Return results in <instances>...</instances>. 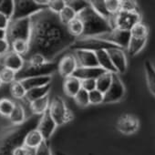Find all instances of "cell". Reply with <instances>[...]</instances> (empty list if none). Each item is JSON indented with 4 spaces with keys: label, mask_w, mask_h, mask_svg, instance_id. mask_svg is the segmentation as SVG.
Listing matches in <instances>:
<instances>
[{
    "label": "cell",
    "mask_w": 155,
    "mask_h": 155,
    "mask_svg": "<svg viewBox=\"0 0 155 155\" xmlns=\"http://www.w3.org/2000/svg\"><path fill=\"white\" fill-rule=\"evenodd\" d=\"M15 107V102L8 98L0 99V115L8 118Z\"/></svg>",
    "instance_id": "cell-33"
},
{
    "label": "cell",
    "mask_w": 155,
    "mask_h": 155,
    "mask_svg": "<svg viewBox=\"0 0 155 155\" xmlns=\"http://www.w3.org/2000/svg\"><path fill=\"white\" fill-rule=\"evenodd\" d=\"M70 48L73 50H90V51L96 52L102 49L109 50L112 48H120L99 38L82 37V38H76L75 42L70 47Z\"/></svg>",
    "instance_id": "cell-6"
},
{
    "label": "cell",
    "mask_w": 155,
    "mask_h": 155,
    "mask_svg": "<svg viewBox=\"0 0 155 155\" xmlns=\"http://www.w3.org/2000/svg\"><path fill=\"white\" fill-rule=\"evenodd\" d=\"M141 20V16L139 11H133V12H127L120 10L117 14L113 15L110 21V24L112 28L122 29V30H129L130 29L138 23H140Z\"/></svg>",
    "instance_id": "cell-8"
},
{
    "label": "cell",
    "mask_w": 155,
    "mask_h": 155,
    "mask_svg": "<svg viewBox=\"0 0 155 155\" xmlns=\"http://www.w3.org/2000/svg\"><path fill=\"white\" fill-rule=\"evenodd\" d=\"M10 93L15 100L21 101V100H25L27 90L24 88L21 81H15L12 84H10Z\"/></svg>",
    "instance_id": "cell-31"
},
{
    "label": "cell",
    "mask_w": 155,
    "mask_h": 155,
    "mask_svg": "<svg viewBox=\"0 0 155 155\" xmlns=\"http://www.w3.org/2000/svg\"><path fill=\"white\" fill-rule=\"evenodd\" d=\"M66 7V1L64 0H49L48 8L56 14H59Z\"/></svg>",
    "instance_id": "cell-40"
},
{
    "label": "cell",
    "mask_w": 155,
    "mask_h": 155,
    "mask_svg": "<svg viewBox=\"0 0 155 155\" xmlns=\"http://www.w3.org/2000/svg\"><path fill=\"white\" fill-rule=\"evenodd\" d=\"M76 104L81 107V108H86L90 105V99H89V92L84 91V90H81L79 92L76 94V96L73 98Z\"/></svg>",
    "instance_id": "cell-38"
},
{
    "label": "cell",
    "mask_w": 155,
    "mask_h": 155,
    "mask_svg": "<svg viewBox=\"0 0 155 155\" xmlns=\"http://www.w3.org/2000/svg\"><path fill=\"white\" fill-rule=\"evenodd\" d=\"M9 23H10V19H8L6 16L0 13V29L7 30Z\"/></svg>",
    "instance_id": "cell-48"
},
{
    "label": "cell",
    "mask_w": 155,
    "mask_h": 155,
    "mask_svg": "<svg viewBox=\"0 0 155 155\" xmlns=\"http://www.w3.org/2000/svg\"><path fill=\"white\" fill-rule=\"evenodd\" d=\"M144 68H145L146 79H147L149 90L155 96V68L149 60L145 61Z\"/></svg>",
    "instance_id": "cell-28"
},
{
    "label": "cell",
    "mask_w": 155,
    "mask_h": 155,
    "mask_svg": "<svg viewBox=\"0 0 155 155\" xmlns=\"http://www.w3.org/2000/svg\"><path fill=\"white\" fill-rule=\"evenodd\" d=\"M89 99H90V104L92 105H98L101 103H103L104 100V94L98 90H94L91 92H89Z\"/></svg>",
    "instance_id": "cell-41"
},
{
    "label": "cell",
    "mask_w": 155,
    "mask_h": 155,
    "mask_svg": "<svg viewBox=\"0 0 155 155\" xmlns=\"http://www.w3.org/2000/svg\"><path fill=\"white\" fill-rule=\"evenodd\" d=\"M44 138L42 134L39 132V130L36 128L31 130L25 137L23 145L30 150H35L38 146L41 145V143L44 141Z\"/></svg>",
    "instance_id": "cell-20"
},
{
    "label": "cell",
    "mask_w": 155,
    "mask_h": 155,
    "mask_svg": "<svg viewBox=\"0 0 155 155\" xmlns=\"http://www.w3.org/2000/svg\"><path fill=\"white\" fill-rule=\"evenodd\" d=\"M34 155H52L48 140H44L41 145L34 150Z\"/></svg>",
    "instance_id": "cell-44"
},
{
    "label": "cell",
    "mask_w": 155,
    "mask_h": 155,
    "mask_svg": "<svg viewBox=\"0 0 155 155\" xmlns=\"http://www.w3.org/2000/svg\"><path fill=\"white\" fill-rule=\"evenodd\" d=\"M1 1H2V0H0V4H1Z\"/></svg>",
    "instance_id": "cell-52"
},
{
    "label": "cell",
    "mask_w": 155,
    "mask_h": 155,
    "mask_svg": "<svg viewBox=\"0 0 155 155\" xmlns=\"http://www.w3.org/2000/svg\"><path fill=\"white\" fill-rule=\"evenodd\" d=\"M40 116L32 115L20 125L0 127V155H13L14 150L22 146L26 135L36 129Z\"/></svg>",
    "instance_id": "cell-2"
},
{
    "label": "cell",
    "mask_w": 155,
    "mask_h": 155,
    "mask_svg": "<svg viewBox=\"0 0 155 155\" xmlns=\"http://www.w3.org/2000/svg\"><path fill=\"white\" fill-rule=\"evenodd\" d=\"M0 61H1V57H0ZM0 68H1V66H0Z\"/></svg>",
    "instance_id": "cell-51"
},
{
    "label": "cell",
    "mask_w": 155,
    "mask_h": 155,
    "mask_svg": "<svg viewBox=\"0 0 155 155\" xmlns=\"http://www.w3.org/2000/svg\"><path fill=\"white\" fill-rule=\"evenodd\" d=\"M57 126H58L57 123L55 122V120L50 116V114H49V112L48 110L43 115L40 116L39 121H38V126H37V129L42 134L44 140H48L53 135Z\"/></svg>",
    "instance_id": "cell-14"
},
{
    "label": "cell",
    "mask_w": 155,
    "mask_h": 155,
    "mask_svg": "<svg viewBox=\"0 0 155 155\" xmlns=\"http://www.w3.org/2000/svg\"><path fill=\"white\" fill-rule=\"evenodd\" d=\"M31 34L29 49L23 58L24 60L30 56L39 54L47 61L54 59L75 42L76 38L67 30L66 26L60 21L58 14L46 8L31 18Z\"/></svg>",
    "instance_id": "cell-1"
},
{
    "label": "cell",
    "mask_w": 155,
    "mask_h": 155,
    "mask_svg": "<svg viewBox=\"0 0 155 155\" xmlns=\"http://www.w3.org/2000/svg\"><path fill=\"white\" fill-rule=\"evenodd\" d=\"M15 8V1L14 0H2L0 4V13L6 16L8 19L11 20Z\"/></svg>",
    "instance_id": "cell-34"
},
{
    "label": "cell",
    "mask_w": 155,
    "mask_h": 155,
    "mask_svg": "<svg viewBox=\"0 0 155 155\" xmlns=\"http://www.w3.org/2000/svg\"><path fill=\"white\" fill-rule=\"evenodd\" d=\"M58 17L60 18V21L66 26L68 23H69L75 18H77V13L73 9H71L69 7L66 6L65 8L58 14Z\"/></svg>",
    "instance_id": "cell-39"
},
{
    "label": "cell",
    "mask_w": 155,
    "mask_h": 155,
    "mask_svg": "<svg viewBox=\"0 0 155 155\" xmlns=\"http://www.w3.org/2000/svg\"><path fill=\"white\" fill-rule=\"evenodd\" d=\"M10 50V44L8 41V39H0V57H4Z\"/></svg>",
    "instance_id": "cell-46"
},
{
    "label": "cell",
    "mask_w": 155,
    "mask_h": 155,
    "mask_svg": "<svg viewBox=\"0 0 155 155\" xmlns=\"http://www.w3.org/2000/svg\"><path fill=\"white\" fill-rule=\"evenodd\" d=\"M48 112L57 125H63L72 120L73 114L67 107L64 100L59 96H55L49 103Z\"/></svg>",
    "instance_id": "cell-7"
},
{
    "label": "cell",
    "mask_w": 155,
    "mask_h": 155,
    "mask_svg": "<svg viewBox=\"0 0 155 155\" xmlns=\"http://www.w3.org/2000/svg\"><path fill=\"white\" fill-rule=\"evenodd\" d=\"M95 53H96V56H97L99 67L103 68L106 72H110V73H112V74L117 73V70L114 68V66H113V64L111 62V59H110L107 50L102 49V50L96 51Z\"/></svg>",
    "instance_id": "cell-22"
},
{
    "label": "cell",
    "mask_w": 155,
    "mask_h": 155,
    "mask_svg": "<svg viewBox=\"0 0 155 155\" xmlns=\"http://www.w3.org/2000/svg\"><path fill=\"white\" fill-rule=\"evenodd\" d=\"M149 34L148 27L141 22L136 24L131 29H130V35L134 38H147Z\"/></svg>",
    "instance_id": "cell-36"
},
{
    "label": "cell",
    "mask_w": 155,
    "mask_h": 155,
    "mask_svg": "<svg viewBox=\"0 0 155 155\" xmlns=\"http://www.w3.org/2000/svg\"><path fill=\"white\" fill-rule=\"evenodd\" d=\"M11 50L23 58L27 55L29 49V43L26 40H15L10 44Z\"/></svg>",
    "instance_id": "cell-32"
},
{
    "label": "cell",
    "mask_w": 155,
    "mask_h": 155,
    "mask_svg": "<svg viewBox=\"0 0 155 155\" xmlns=\"http://www.w3.org/2000/svg\"><path fill=\"white\" fill-rule=\"evenodd\" d=\"M13 155H34V150L22 145L14 150Z\"/></svg>",
    "instance_id": "cell-47"
},
{
    "label": "cell",
    "mask_w": 155,
    "mask_h": 155,
    "mask_svg": "<svg viewBox=\"0 0 155 155\" xmlns=\"http://www.w3.org/2000/svg\"><path fill=\"white\" fill-rule=\"evenodd\" d=\"M8 119L11 124L13 125H20L24 123L27 120V116H26V110L23 104L19 102H15L14 110L10 114V116L8 117Z\"/></svg>",
    "instance_id": "cell-24"
},
{
    "label": "cell",
    "mask_w": 155,
    "mask_h": 155,
    "mask_svg": "<svg viewBox=\"0 0 155 155\" xmlns=\"http://www.w3.org/2000/svg\"><path fill=\"white\" fill-rule=\"evenodd\" d=\"M51 89V85L48 84L46 86L43 87H39V88H35L32 90H29L27 91L26 97H25V101L28 103L38 100L40 98H43L47 95H48V92Z\"/></svg>",
    "instance_id": "cell-25"
},
{
    "label": "cell",
    "mask_w": 155,
    "mask_h": 155,
    "mask_svg": "<svg viewBox=\"0 0 155 155\" xmlns=\"http://www.w3.org/2000/svg\"><path fill=\"white\" fill-rule=\"evenodd\" d=\"M0 39H7V30L0 29Z\"/></svg>",
    "instance_id": "cell-49"
},
{
    "label": "cell",
    "mask_w": 155,
    "mask_h": 155,
    "mask_svg": "<svg viewBox=\"0 0 155 155\" xmlns=\"http://www.w3.org/2000/svg\"><path fill=\"white\" fill-rule=\"evenodd\" d=\"M106 71L101 67L94 68H78L74 73V77L81 81L83 80H97Z\"/></svg>",
    "instance_id": "cell-18"
},
{
    "label": "cell",
    "mask_w": 155,
    "mask_h": 155,
    "mask_svg": "<svg viewBox=\"0 0 155 155\" xmlns=\"http://www.w3.org/2000/svg\"><path fill=\"white\" fill-rule=\"evenodd\" d=\"M66 6L73 9L78 15L84 8L90 6V1H85V0H67Z\"/></svg>",
    "instance_id": "cell-35"
},
{
    "label": "cell",
    "mask_w": 155,
    "mask_h": 155,
    "mask_svg": "<svg viewBox=\"0 0 155 155\" xmlns=\"http://www.w3.org/2000/svg\"><path fill=\"white\" fill-rule=\"evenodd\" d=\"M130 38H131L130 31L118 29V28H114L109 34L99 37V38H101L105 41L112 43V44L116 45L117 47L120 48L121 49L128 48Z\"/></svg>",
    "instance_id": "cell-11"
},
{
    "label": "cell",
    "mask_w": 155,
    "mask_h": 155,
    "mask_svg": "<svg viewBox=\"0 0 155 155\" xmlns=\"http://www.w3.org/2000/svg\"><path fill=\"white\" fill-rule=\"evenodd\" d=\"M139 120L131 114L121 115L117 122V129L120 132L129 135L136 132L139 129Z\"/></svg>",
    "instance_id": "cell-13"
},
{
    "label": "cell",
    "mask_w": 155,
    "mask_h": 155,
    "mask_svg": "<svg viewBox=\"0 0 155 155\" xmlns=\"http://www.w3.org/2000/svg\"><path fill=\"white\" fill-rule=\"evenodd\" d=\"M125 94L124 85L117 73L112 76V82L109 90L104 93L103 103H114L120 101Z\"/></svg>",
    "instance_id": "cell-10"
},
{
    "label": "cell",
    "mask_w": 155,
    "mask_h": 155,
    "mask_svg": "<svg viewBox=\"0 0 155 155\" xmlns=\"http://www.w3.org/2000/svg\"><path fill=\"white\" fill-rule=\"evenodd\" d=\"M117 73H124L127 69V58L121 48H112L107 50Z\"/></svg>",
    "instance_id": "cell-17"
},
{
    "label": "cell",
    "mask_w": 155,
    "mask_h": 155,
    "mask_svg": "<svg viewBox=\"0 0 155 155\" xmlns=\"http://www.w3.org/2000/svg\"><path fill=\"white\" fill-rule=\"evenodd\" d=\"M49 103H50L49 96L47 95V96H45L43 98H40L38 100H36V101L30 102L29 103V108H30L33 115L41 116L46 111L48 110Z\"/></svg>",
    "instance_id": "cell-23"
},
{
    "label": "cell",
    "mask_w": 155,
    "mask_h": 155,
    "mask_svg": "<svg viewBox=\"0 0 155 155\" xmlns=\"http://www.w3.org/2000/svg\"><path fill=\"white\" fill-rule=\"evenodd\" d=\"M31 34V18L11 20L7 29V39L11 44L15 40L29 41Z\"/></svg>",
    "instance_id": "cell-5"
},
{
    "label": "cell",
    "mask_w": 155,
    "mask_h": 155,
    "mask_svg": "<svg viewBox=\"0 0 155 155\" xmlns=\"http://www.w3.org/2000/svg\"><path fill=\"white\" fill-rule=\"evenodd\" d=\"M25 65V60L22 56L13 52L10 50L8 54H6L4 57L1 58L0 61V66L1 68H9L16 73L20 71Z\"/></svg>",
    "instance_id": "cell-15"
},
{
    "label": "cell",
    "mask_w": 155,
    "mask_h": 155,
    "mask_svg": "<svg viewBox=\"0 0 155 155\" xmlns=\"http://www.w3.org/2000/svg\"><path fill=\"white\" fill-rule=\"evenodd\" d=\"M96 80H83L81 81V89L91 92L94 90H96Z\"/></svg>",
    "instance_id": "cell-45"
},
{
    "label": "cell",
    "mask_w": 155,
    "mask_h": 155,
    "mask_svg": "<svg viewBox=\"0 0 155 155\" xmlns=\"http://www.w3.org/2000/svg\"><path fill=\"white\" fill-rule=\"evenodd\" d=\"M80 68L99 67L96 53L90 50H75L73 53Z\"/></svg>",
    "instance_id": "cell-16"
},
{
    "label": "cell",
    "mask_w": 155,
    "mask_h": 155,
    "mask_svg": "<svg viewBox=\"0 0 155 155\" xmlns=\"http://www.w3.org/2000/svg\"><path fill=\"white\" fill-rule=\"evenodd\" d=\"M90 5L100 16H101L105 19L110 20L112 17V15L110 14L106 8L105 0H91V1H90Z\"/></svg>",
    "instance_id": "cell-30"
},
{
    "label": "cell",
    "mask_w": 155,
    "mask_h": 155,
    "mask_svg": "<svg viewBox=\"0 0 155 155\" xmlns=\"http://www.w3.org/2000/svg\"><path fill=\"white\" fill-rule=\"evenodd\" d=\"M77 17L81 20L84 27L82 37L99 38L112 31L110 21L100 16L91 7V5L84 8L81 12H80L77 15Z\"/></svg>",
    "instance_id": "cell-3"
},
{
    "label": "cell",
    "mask_w": 155,
    "mask_h": 155,
    "mask_svg": "<svg viewBox=\"0 0 155 155\" xmlns=\"http://www.w3.org/2000/svg\"><path fill=\"white\" fill-rule=\"evenodd\" d=\"M67 30L68 32L74 37L75 38H81L83 35V31H84V27L83 24L81 22V20L79 18H75L73 20H71L69 23H68L66 25Z\"/></svg>",
    "instance_id": "cell-26"
},
{
    "label": "cell",
    "mask_w": 155,
    "mask_h": 155,
    "mask_svg": "<svg viewBox=\"0 0 155 155\" xmlns=\"http://www.w3.org/2000/svg\"><path fill=\"white\" fill-rule=\"evenodd\" d=\"M112 76H113L112 73L105 72L100 78H98V79L96 80V85H97L96 90H98L99 91H101L104 94L111 85Z\"/></svg>",
    "instance_id": "cell-27"
},
{
    "label": "cell",
    "mask_w": 155,
    "mask_h": 155,
    "mask_svg": "<svg viewBox=\"0 0 155 155\" xmlns=\"http://www.w3.org/2000/svg\"><path fill=\"white\" fill-rule=\"evenodd\" d=\"M16 72L6 68H0V79L3 84H12L16 81Z\"/></svg>",
    "instance_id": "cell-37"
},
{
    "label": "cell",
    "mask_w": 155,
    "mask_h": 155,
    "mask_svg": "<svg viewBox=\"0 0 155 155\" xmlns=\"http://www.w3.org/2000/svg\"><path fill=\"white\" fill-rule=\"evenodd\" d=\"M120 10L127 11V12H133L138 11V6L136 1L132 0H121L120 1Z\"/></svg>",
    "instance_id": "cell-42"
},
{
    "label": "cell",
    "mask_w": 155,
    "mask_h": 155,
    "mask_svg": "<svg viewBox=\"0 0 155 155\" xmlns=\"http://www.w3.org/2000/svg\"><path fill=\"white\" fill-rule=\"evenodd\" d=\"M81 90V81L76 77L71 76L67 78L63 83V91L68 97L74 98L76 94Z\"/></svg>",
    "instance_id": "cell-19"
},
{
    "label": "cell",
    "mask_w": 155,
    "mask_h": 155,
    "mask_svg": "<svg viewBox=\"0 0 155 155\" xmlns=\"http://www.w3.org/2000/svg\"><path fill=\"white\" fill-rule=\"evenodd\" d=\"M105 5L110 15H115L120 10V0H105Z\"/></svg>",
    "instance_id": "cell-43"
},
{
    "label": "cell",
    "mask_w": 155,
    "mask_h": 155,
    "mask_svg": "<svg viewBox=\"0 0 155 155\" xmlns=\"http://www.w3.org/2000/svg\"><path fill=\"white\" fill-rule=\"evenodd\" d=\"M2 84H3V82H2V81H1V79H0V88H1V86H2Z\"/></svg>",
    "instance_id": "cell-50"
},
{
    "label": "cell",
    "mask_w": 155,
    "mask_h": 155,
    "mask_svg": "<svg viewBox=\"0 0 155 155\" xmlns=\"http://www.w3.org/2000/svg\"><path fill=\"white\" fill-rule=\"evenodd\" d=\"M52 80L51 76H43V77H35V78H29V79L21 81V83L23 84L24 88L28 91L46 86L48 84H50Z\"/></svg>",
    "instance_id": "cell-21"
},
{
    "label": "cell",
    "mask_w": 155,
    "mask_h": 155,
    "mask_svg": "<svg viewBox=\"0 0 155 155\" xmlns=\"http://www.w3.org/2000/svg\"><path fill=\"white\" fill-rule=\"evenodd\" d=\"M78 68L79 66H78L76 58L74 54L71 53L64 55L58 62V70L60 76L63 77L64 79L73 76Z\"/></svg>",
    "instance_id": "cell-12"
},
{
    "label": "cell",
    "mask_w": 155,
    "mask_h": 155,
    "mask_svg": "<svg viewBox=\"0 0 155 155\" xmlns=\"http://www.w3.org/2000/svg\"><path fill=\"white\" fill-rule=\"evenodd\" d=\"M58 70V62L50 61L47 62L43 65L34 66L25 62L23 68L17 72L16 81H24L29 78L35 77H43V76H51Z\"/></svg>",
    "instance_id": "cell-4"
},
{
    "label": "cell",
    "mask_w": 155,
    "mask_h": 155,
    "mask_svg": "<svg viewBox=\"0 0 155 155\" xmlns=\"http://www.w3.org/2000/svg\"><path fill=\"white\" fill-rule=\"evenodd\" d=\"M147 42V38H134L131 37L130 43L128 45V52L130 56H135L137 55L141 49L144 48L145 44Z\"/></svg>",
    "instance_id": "cell-29"
},
{
    "label": "cell",
    "mask_w": 155,
    "mask_h": 155,
    "mask_svg": "<svg viewBox=\"0 0 155 155\" xmlns=\"http://www.w3.org/2000/svg\"><path fill=\"white\" fill-rule=\"evenodd\" d=\"M46 8H48L39 6L36 2V0H16L14 14L11 20H18L31 18L32 16Z\"/></svg>",
    "instance_id": "cell-9"
}]
</instances>
